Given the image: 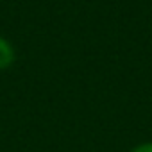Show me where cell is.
<instances>
[{"label": "cell", "mask_w": 152, "mask_h": 152, "mask_svg": "<svg viewBox=\"0 0 152 152\" xmlns=\"http://www.w3.org/2000/svg\"><path fill=\"white\" fill-rule=\"evenodd\" d=\"M15 63V48L13 45L0 36V70L9 68Z\"/></svg>", "instance_id": "1"}, {"label": "cell", "mask_w": 152, "mask_h": 152, "mask_svg": "<svg viewBox=\"0 0 152 152\" xmlns=\"http://www.w3.org/2000/svg\"><path fill=\"white\" fill-rule=\"evenodd\" d=\"M131 152H152V143H143V145H138V147H134Z\"/></svg>", "instance_id": "2"}]
</instances>
